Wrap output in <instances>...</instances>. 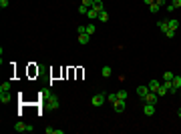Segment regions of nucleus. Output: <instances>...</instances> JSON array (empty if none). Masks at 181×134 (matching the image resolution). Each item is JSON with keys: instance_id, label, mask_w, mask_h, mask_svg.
I'll use <instances>...</instances> for the list:
<instances>
[{"instance_id": "f257e3e1", "label": "nucleus", "mask_w": 181, "mask_h": 134, "mask_svg": "<svg viewBox=\"0 0 181 134\" xmlns=\"http://www.w3.org/2000/svg\"><path fill=\"white\" fill-rule=\"evenodd\" d=\"M157 92H151V90H149L147 94H145V96H143V102H145V104H155V102H157Z\"/></svg>"}, {"instance_id": "f03ea898", "label": "nucleus", "mask_w": 181, "mask_h": 134, "mask_svg": "<svg viewBox=\"0 0 181 134\" xmlns=\"http://www.w3.org/2000/svg\"><path fill=\"white\" fill-rule=\"evenodd\" d=\"M107 100V94H105V92H101V94H95V96H93V106H103V102Z\"/></svg>"}, {"instance_id": "7ed1b4c3", "label": "nucleus", "mask_w": 181, "mask_h": 134, "mask_svg": "<svg viewBox=\"0 0 181 134\" xmlns=\"http://www.w3.org/2000/svg\"><path fill=\"white\" fill-rule=\"evenodd\" d=\"M10 90H4V92H0V102L2 104H6V102H10Z\"/></svg>"}, {"instance_id": "20e7f679", "label": "nucleus", "mask_w": 181, "mask_h": 134, "mask_svg": "<svg viewBox=\"0 0 181 134\" xmlns=\"http://www.w3.org/2000/svg\"><path fill=\"white\" fill-rule=\"evenodd\" d=\"M113 106H115V110H117V112H125V108H127V106H125V100H121V98L115 102Z\"/></svg>"}, {"instance_id": "39448f33", "label": "nucleus", "mask_w": 181, "mask_h": 134, "mask_svg": "<svg viewBox=\"0 0 181 134\" xmlns=\"http://www.w3.org/2000/svg\"><path fill=\"white\" fill-rule=\"evenodd\" d=\"M143 112H145L147 116H153V114H155V104H145Z\"/></svg>"}, {"instance_id": "423d86ee", "label": "nucleus", "mask_w": 181, "mask_h": 134, "mask_svg": "<svg viewBox=\"0 0 181 134\" xmlns=\"http://www.w3.org/2000/svg\"><path fill=\"white\" fill-rule=\"evenodd\" d=\"M173 92H179V86H181V76H173Z\"/></svg>"}, {"instance_id": "0eeeda50", "label": "nucleus", "mask_w": 181, "mask_h": 134, "mask_svg": "<svg viewBox=\"0 0 181 134\" xmlns=\"http://www.w3.org/2000/svg\"><path fill=\"white\" fill-rule=\"evenodd\" d=\"M167 24H169L171 30H177V28H179V20H177V18H169V20H167Z\"/></svg>"}, {"instance_id": "6e6552de", "label": "nucleus", "mask_w": 181, "mask_h": 134, "mask_svg": "<svg viewBox=\"0 0 181 134\" xmlns=\"http://www.w3.org/2000/svg\"><path fill=\"white\" fill-rule=\"evenodd\" d=\"M159 86H161V84H159V80H151V82H149V86H147V88L151 90V92H157V90H159Z\"/></svg>"}, {"instance_id": "1a4fd4ad", "label": "nucleus", "mask_w": 181, "mask_h": 134, "mask_svg": "<svg viewBox=\"0 0 181 134\" xmlns=\"http://www.w3.org/2000/svg\"><path fill=\"white\" fill-rule=\"evenodd\" d=\"M101 74H103V76H105V78H109V76L113 74V68H111V66H103Z\"/></svg>"}, {"instance_id": "9d476101", "label": "nucleus", "mask_w": 181, "mask_h": 134, "mask_svg": "<svg viewBox=\"0 0 181 134\" xmlns=\"http://www.w3.org/2000/svg\"><path fill=\"white\" fill-rule=\"evenodd\" d=\"M87 16H89L90 20H97V18H99V12L95 10V8H89V12H87Z\"/></svg>"}, {"instance_id": "9b49d317", "label": "nucleus", "mask_w": 181, "mask_h": 134, "mask_svg": "<svg viewBox=\"0 0 181 134\" xmlns=\"http://www.w3.org/2000/svg\"><path fill=\"white\" fill-rule=\"evenodd\" d=\"M97 20L107 22V20H109V12H107V10H101V12H99V18H97Z\"/></svg>"}, {"instance_id": "f8f14e48", "label": "nucleus", "mask_w": 181, "mask_h": 134, "mask_svg": "<svg viewBox=\"0 0 181 134\" xmlns=\"http://www.w3.org/2000/svg\"><path fill=\"white\" fill-rule=\"evenodd\" d=\"M14 130H16V132H26V124L24 122H16L14 124Z\"/></svg>"}, {"instance_id": "ddd939ff", "label": "nucleus", "mask_w": 181, "mask_h": 134, "mask_svg": "<svg viewBox=\"0 0 181 134\" xmlns=\"http://www.w3.org/2000/svg\"><path fill=\"white\" fill-rule=\"evenodd\" d=\"M93 8L97 12H101V10H105V4H103L101 0H95V4H93Z\"/></svg>"}, {"instance_id": "4468645a", "label": "nucleus", "mask_w": 181, "mask_h": 134, "mask_svg": "<svg viewBox=\"0 0 181 134\" xmlns=\"http://www.w3.org/2000/svg\"><path fill=\"white\" fill-rule=\"evenodd\" d=\"M89 40H90L89 34H79V42L80 44H89Z\"/></svg>"}, {"instance_id": "2eb2a0df", "label": "nucleus", "mask_w": 181, "mask_h": 134, "mask_svg": "<svg viewBox=\"0 0 181 134\" xmlns=\"http://www.w3.org/2000/svg\"><path fill=\"white\" fill-rule=\"evenodd\" d=\"M46 134H65V130H60V128H45Z\"/></svg>"}, {"instance_id": "dca6fc26", "label": "nucleus", "mask_w": 181, "mask_h": 134, "mask_svg": "<svg viewBox=\"0 0 181 134\" xmlns=\"http://www.w3.org/2000/svg\"><path fill=\"white\" fill-rule=\"evenodd\" d=\"M159 28H161V32H165V34H167V32L171 30V28H169V24H167V20H165V22H159Z\"/></svg>"}, {"instance_id": "f3484780", "label": "nucleus", "mask_w": 181, "mask_h": 134, "mask_svg": "<svg viewBox=\"0 0 181 134\" xmlns=\"http://www.w3.org/2000/svg\"><path fill=\"white\" fill-rule=\"evenodd\" d=\"M167 92H169V90H167V86H165V84H161V86H159V90H157V96H165Z\"/></svg>"}, {"instance_id": "a211bd4d", "label": "nucleus", "mask_w": 181, "mask_h": 134, "mask_svg": "<svg viewBox=\"0 0 181 134\" xmlns=\"http://www.w3.org/2000/svg\"><path fill=\"white\" fill-rule=\"evenodd\" d=\"M147 92H149V88H147V86H139V88H137V94H139L141 98H143V96H145Z\"/></svg>"}, {"instance_id": "6ab92c4d", "label": "nucleus", "mask_w": 181, "mask_h": 134, "mask_svg": "<svg viewBox=\"0 0 181 134\" xmlns=\"http://www.w3.org/2000/svg\"><path fill=\"white\" fill-rule=\"evenodd\" d=\"M48 104H50L52 108H58V100H57V96H55V94H52V96L48 98Z\"/></svg>"}, {"instance_id": "aec40b11", "label": "nucleus", "mask_w": 181, "mask_h": 134, "mask_svg": "<svg viewBox=\"0 0 181 134\" xmlns=\"http://www.w3.org/2000/svg\"><path fill=\"white\" fill-rule=\"evenodd\" d=\"M95 32H97V26H95V24H87V34H89V36H93Z\"/></svg>"}, {"instance_id": "412c9836", "label": "nucleus", "mask_w": 181, "mask_h": 134, "mask_svg": "<svg viewBox=\"0 0 181 134\" xmlns=\"http://www.w3.org/2000/svg\"><path fill=\"white\" fill-rule=\"evenodd\" d=\"M107 100H109V102H113V104H115V102L119 100V96H117V92H115V94H107Z\"/></svg>"}, {"instance_id": "4be33fe9", "label": "nucleus", "mask_w": 181, "mask_h": 134, "mask_svg": "<svg viewBox=\"0 0 181 134\" xmlns=\"http://www.w3.org/2000/svg\"><path fill=\"white\" fill-rule=\"evenodd\" d=\"M159 8H161V6H159V4H155V2H153V4L149 6V10L153 12V14H157V12H159Z\"/></svg>"}, {"instance_id": "5701e85b", "label": "nucleus", "mask_w": 181, "mask_h": 134, "mask_svg": "<svg viewBox=\"0 0 181 134\" xmlns=\"http://www.w3.org/2000/svg\"><path fill=\"white\" fill-rule=\"evenodd\" d=\"M87 12H89V6L80 4V6H79V14H85V16H87Z\"/></svg>"}, {"instance_id": "b1692460", "label": "nucleus", "mask_w": 181, "mask_h": 134, "mask_svg": "<svg viewBox=\"0 0 181 134\" xmlns=\"http://www.w3.org/2000/svg\"><path fill=\"white\" fill-rule=\"evenodd\" d=\"M117 96H119L121 100H127V92H125V90H119V92H117Z\"/></svg>"}, {"instance_id": "393cba45", "label": "nucleus", "mask_w": 181, "mask_h": 134, "mask_svg": "<svg viewBox=\"0 0 181 134\" xmlns=\"http://www.w3.org/2000/svg\"><path fill=\"white\" fill-rule=\"evenodd\" d=\"M4 90H10V82H4V84L0 86V92H4Z\"/></svg>"}, {"instance_id": "a878e982", "label": "nucleus", "mask_w": 181, "mask_h": 134, "mask_svg": "<svg viewBox=\"0 0 181 134\" xmlns=\"http://www.w3.org/2000/svg\"><path fill=\"white\" fill-rule=\"evenodd\" d=\"M173 76H175V74H173V72H169V70H167V72H165V76H163V78H165V80H173Z\"/></svg>"}, {"instance_id": "bb28decb", "label": "nucleus", "mask_w": 181, "mask_h": 134, "mask_svg": "<svg viewBox=\"0 0 181 134\" xmlns=\"http://www.w3.org/2000/svg\"><path fill=\"white\" fill-rule=\"evenodd\" d=\"M83 4H85V6H89V8H93V4H95V0H83Z\"/></svg>"}, {"instance_id": "cd10ccee", "label": "nucleus", "mask_w": 181, "mask_h": 134, "mask_svg": "<svg viewBox=\"0 0 181 134\" xmlns=\"http://www.w3.org/2000/svg\"><path fill=\"white\" fill-rule=\"evenodd\" d=\"M0 8H8V0H0Z\"/></svg>"}, {"instance_id": "c85d7f7f", "label": "nucleus", "mask_w": 181, "mask_h": 134, "mask_svg": "<svg viewBox=\"0 0 181 134\" xmlns=\"http://www.w3.org/2000/svg\"><path fill=\"white\" fill-rule=\"evenodd\" d=\"M175 32H177V30H169V32L165 34V36H167V38H173V36H175Z\"/></svg>"}, {"instance_id": "c756f323", "label": "nucleus", "mask_w": 181, "mask_h": 134, "mask_svg": "<svg viewBox=\"0 0 181 134\" xmlns=\"http://www.w3.org/2000/svg\"><path fill=\"white\" fill-rule=\"evenodd\" d=\"M171 4H173V6H175V8H179V6H181V0H173V2H171Z\"/></svg>"}, {"instance_id": "7c9ffc66", "label": "nucleus", "mask_w": 181, "mask_h": 134, "mask_svg": "<svg viewBox=\"0 0 181 134\" xmlns=\"http://www.w3.org/2000/svg\"><path fill=\"white\" fill-rule=\"evenodd\" d=\"M155 4H159V6H165V0H155Z\"/></svg>"}, {"instance_id": "2f4dec72", "label": "nucleus", "mask_w": 181, "mask_h": 134, "mask_svg": "<svg viewBox=\"0 0 181 134\" xmlns=\"http://www.w3.org/2000/svg\"><path fill=\"white\" fill-rule=\"evenodd\" d=\"M143 2H145V4H147V6H151V4H153V2H155V0H143Z\"/></svg>"}, {"instance_id": "473e14b6", "label": "nucleus", "mask_w": 181, "mask_h": 134, "mask_svg": "<svg viewBox=\"0 0 181 134\" xmlns=\"http://www.w3.org/2000/svg\"><path fill=\"white\" fill-rule=\"evenodd\" d=\"M179 118H181V108H179Z\"/></svg>"}, {"instance_id": "72a5a7b5", "label": "nucleus", "mask_w": 181, "mask_h": 134, "mask_svg": "<svg viewBox=\"0 0 181 134\" xmlns=\"http://www.w3.org/2000/svg\"><path fill=\"white\" fill-rule=\"evenodd\" d=\"M179 92H181V86H179Z\"/></svg>"}]
</instances>
